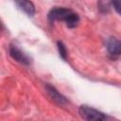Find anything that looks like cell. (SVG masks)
<instances>
[{"instance_id":"cell-5","label":"cell","mask_w":121,"mask_h":121,"mask_svg":"<svg viewBox=\"0 0 121 121\" xmlns=\"http://www.w3.org/2000/svg\"><path fill=\"white\" fill-rule=\"evenodd\" d=\"M107 50L113 56L121 55V41L116 38H110L107 41Z\"/></svg>"},{"instance_id":"cell-2","label":"cell","mask_w":121,"mask_h":121,"mask_svg":"<svg viewBox=\"0 0 121 121\" xmlns=\"http://www.w3.org/2000/svg\"><path fill=\"white\" fill-rule=\"evenodd\" d=\"M73 11L64 8H55L48 13V19L50 21H64L66 22Z\"/></svg>"},{"instance_id":"cell-1","label":"cell","mask_w":121,"mask_h":121,"mask_svg":"<svg viewBox=\"0 0 121 121\" xmlns=\"http://www.w3.org/2000/svg\"><path fill=\"white\" fill-rule=\"evenodd\" d=\"M79 114L86 120H105L107 118V116L102 112L88 106H81L79 108Z\"/></svg>"},{"instance_id":"cell-3","label":"cell","mask_w":121,"mask_h":121,"mask_svg":"<svg viewBox=\"0 0 121 121\" xmlns=\"http://www.w3.org/2000/svg\"><path fill=\"white\" fill-rule=\"evenodd\" d=\"M9 54L15 60H17L21 63L28 64L30 62V60L28 59V57L24 52H22L18 47L14 46V45H11L9 47Z\"/></svg>"},{"instance_id":"cell-4","label":"cell","mask_w":121,"mask_h":121,"mask_svg":"<svg viewBox=\"0 0 121 121\" xmlns=\"http://www.w3.org/2000/svg\"><path fill=\"white\" fill-rule=\"evenodd\" d=\"M15 4L20 10L27 14L28 16H33L35 13V7L29 0H15Z\"/></svg>"},{"instance_id":"cell-7","label":"cell","mask_w":121,"mask_h":121,"mask_svg":"<svg viewBox=\"0 0 121 121\" xmlns=\"http://www.w3.org/2000/svg\"><path fill=\"white\" fill-rule=\"evenodd\" d=\"M58 47H59V52H60V57H61L63 60H66L67 51H66V48H65L64 44H63L61 42H58Z\"/></svg>"},{"instance_id":"cell-8","label":"cell","mask_w":121,"mask_h":121,"mask_svg":"<svg viewBox=\"0 0 121 121\" xmlns=\"http://www.w3.org/2000/svg\"><path fill=\"white\" fill-rule=\"evenodd\" d=\"M112 4L116 12L121 15V0H112Z\"/></svg>"},{"instance_id":"cell-6","label":"cell","mask_w":121,"mask_h":121,"mask_svg":"<svg viewBox=\"0 0 121 121\" xmlns=\"http://www.w3.org/2000/svg\"><path fill=\"white\" fill-rule=\"evenodd\" d=\"M47 92L49 93V95H51V97H52L54 100H56L57 102H59V103H60V104H62V103L65 102L64 97H63L62 95H60L55 90V88H53L52 86H47Z\"/></svg>"}]
</instances>
